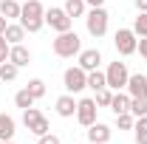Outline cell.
<instances>
[{"mask_svg": "<svg viewBox=\"0 0 147 144\" xmlns=\"http://www.w3.org/2000/svg\"><path fill=\"white\" fill-rule=\"evenodd\" d=\"M133 31H136V37H147V11H139V14H136Z\"/></svg>", "mask_w": 147, "mask_h": 144, "instance_id": "d4e9b609", "label": "cell"}, {"mask_svg": "<svg viewBox=\"0 0 147 144\" xmlns=\"http://www.w3.org/2000/svg\"><path fill=\"white\" fill-rule=\"evenodd\" d=\"M26 90H28L34 99H42V96H45V82H42V79H28Z\"/></svg>", "mask_w": 147, "mask_h": 144, "instance_id": "cb8c5ba5", "label": "cell"}, {"mask_svg": "<svg viewBox=\"0 0 147 144\" xmlns=\"http://www.w3.org/2000/svg\"><path fill=\"white\" fill-rule=\"evenodd\" d=\"M20 26L26 28V34H37L45 26V6L40 0H26L23 11H20Z\"/></svg>", "mask_w": 147, "mask_h": 144, "instance_id": "6da1fadb", "label": "cell"}, {"mask_svg": "<svg viewBox=\"0 0 147 144\" xmlns=\"http://www.w3.org/2000/svg\"><path fill=\"white\" fill-rule=\"evenodd\" d=\"M96 102H93V99H88V96H85V99H76V122H79V124L82 127H91L93 122H96Z\"/></svg>", "mask_w": 147, "mask_h": 144, "instance_id": "9c48e42d", "label": "cell"}, {"mask_svg": "<svg viewBox=\"0 0 147 144\" xmlns=\"http://www.w3.org/2000/svg\"><path fill=\"white\" fill-rule=\"evenodd\" d=\"M17 73H20V68L14 65V62H0V82H14L17 79Z\"/></svg>", "mask_w": 147, "mask_h": 144, "instance_id": "7402d4cb", "label": "cell"}, {"mask_svg": "<svg viewBox=\"0 0 147 144\" xmlns=\"http://www.w3.org/2000/svg\"><path fill=\"white\" fill-rule=\"evenodd\" d=\"M6 26H9V20H6V17H3V14H0V34L6 31Z\"/></svg>", "mask_w": 147, "mask_h": 144, "instance_id": "836d02e7", "label": "cell"}, {"mask_svg": "<svg viewBox=\"0 0 147 144\" xmlns=\"http://www.w3.org/2000/svg\"><path fill=\"white\" fill-rule=\"evenodd\" d=\"M133 6H136L139 11H147V0H133Z\"/></svg>", "mask_w": 147, "mask_h": 144, "instance_id": "1f68e13d", "label": "cell"}, {"mask_svg": "<svg viewBox=\"0 0 147 144\" xmlns=\"http://www.w3.org/2000/svg\"><path fill=\"white\" fill-rule=\"evenodd\" d=\"M3 37H6V42H9V45H17V42H23V40H26V28L20 26V20H11V23L6 26Z\"/></svg>", "mask_w": 147, "mask_h": 144, "instance_id": "9a60e30c", "label": "cell"}, {"mask_svg": "<svg viewBox=\"0 0 147 144\" xmlns=\"http://www.w3.org/2000/svg\"><path fill=\"white\" fill-rule=\"evenodd\" d=\"M34 102H37V99H34V96H31V93H28L26 88H20L17 93H14V105H17L20 110H26V108H34Z\"/></svg>", "mask_w": 147, "mask_h": 144, "instance_id": "603a6c76", "label": "cell"}, {"mask_svg": "<svg viewBox=\"0 0 147 144\" xmlns=\"http://www.w3.org/2000/svg\"><path fill=\"white\" fill-rule=\"evenodd\" d=\"M9 51H11V45L6 42V37L0 34V62H6V59H9Z\"/></svg>", "mask_w": 147, "mask_h": 144, "instance_id": "f546056e", "label": "cell"}, {"mask_svg": "<svg viewBox=\"0 0 147 144\" xmlns=\"http://www.w3.org/2000/svg\"><path fill=\"white\" fill-rule=\"evenodd\" d=\"M20 11H23V3H17V0H0V14L9 20H20Z\"/></svg>", "mask_w": 147, "mask_h": 144, "instance_id": "ac0fdd59", "label": "cell"}, {"mask_svg": "<svg viewBox=\"0 0 147 144\" xmlns=\"http://www.w3.org/2000/svg\"><path fill=\"white\" fill-rule=\"evenodd\" d=\"M9 62H14L17 68H26V65L31 62V51H28L23 42H17V45H11V51H9Z\"/></svg>", "mask_w": 147, "mask_h": 144, "instance_id": "5bb4252c", "label": "cell"}, {"mask_svg": "<svg viewBox=\"0 0 147 144\" xmlns=\"http://www.w3.org/2000/svg\"><path fill=\"white\" fill-rule=\"evenodd\" d=\"M130 113L139 119V116H147V99H130Z\"/></svg>", "mask_w": 147, "mask_h": 144, "instance_id": "83f0119b", "label": "cell"}, {"mask_svg": "<svg viewBox=\"0 0 147 144\" xmlns=\"http://www.w3.org/2000/svg\"><path fill=\"white\" fill-rule=\"evenodd\" d=\"M23 124L28 127V133H34L37 139H40V136H45V133L51 130L48 119H45L37 108H26V110H23Z\"/></svg>", "mask_w": 147, "mask_h": 144, "instance_id": "8992f818", "label": "cell"}, {"mask_svg": "<svg viewBox=\"0 0 147 144\" xmlns=\"http://www.w3.org/2000/svg\"><path fill=\"white\" fill-rule=\"evenodd\" d=\"M88 88L96 93V90H102V88H108V79H105V71H88Z\"/></svg>", "mask_w": 147, "mask_h": 144, "instance_id": "ffe728a7", "label": "cell"}, {"mask_svg": "<svg viewBox=\"0 0 147 144\" xmlns=\"http://www.w3.org/2000/svg\"><path fill=\"white\" fill-rule=\"evenodd\" d=\"M62 88H65V93H82V90L88 88V71H82L79 65H71V68H65V73H62Z\"/></svg>", "mask_w": 147, "mask_h": 144, "instance_id": "277c9868", "label": "cell"}, {"mask_svg": "<svg viewBox=\"0 0 147 144\" xmlns=\"http://www.w3.org/2000/svg\"><path fill=\"white\" fill-rule=\"evenodd\" d=\"M62 9H65V14H68L71 20L85 17V14H88V3H85V0H65Z\"/></svg>", "mask_w": 147, "mask_h": 144, "instance_id": "d6986e66", "label": "cell"}, {"mask_svg": "<svg viewBox=\"0 0 147 144\" xmlns=\"http://www.w3.org/2000/svg\"><path fill=\"white\" fill-rule=\"evenodd\" d=\"M88 144H91V141H88Z\"/></svg>", "mask_w": 147, "mask_h": 144, "instance_id": "d590c367", "label": "cell"}, {"mask_svg": "<svg viewBox=\"0 0 147 144\" xmlns=\"http://www.w3.org/2000/svg\"><path fill=\"white\" fill-rule=\"evenodd\" d=\"M110 136H113V130H110V124H105V122H93L91 127H88V141L91 144H108Z\"/></svg>", "mask_w": 147, "mask_h": 144, "instance_id": "7c38bea8", "label": "cell"}, {"mask_svg": "<svg viewBox=\"0 0 147 144\" xmlns=\"http://www.w3.org/2000/svg\"><path fill=\"white\" fill-rule=\"evenodd\" d=\"M76 65H79L82 71H96V68L102 65V51H99V48H82V51L76 54Z\"/></svg>", "mask_w": 147, "mask_h": 144, "instance_id": "30bf717a", "label": "cell"}, {"mask_svg": "<svg viewBox=\"0 0 147 144\" xmlns=\"http://www.w3.org/2000/svg\"><path fill=\"white\" fill-rule=\"evenodd\" d=\"M54 110H57V116H62V119H74L76 116V99H74V93H62L54 102Z\"/></svg>", "mask_w": 147, "mask_h": 144, "instance_id": "4fadbf2b", "label": "cell"}, {"mask_svg": "<svg viewBox=\"0 0 147 144\" xmlns=\"http://www.w3.org/2000/svg\"><path fill=\"white\" fill-rule=\"evenodd\" d=\"M125 90L130 93V99H147V76L144 73H130Z\"/></svg>", "mask_w": 147, "mask_h": 144, "instance_id": "8fae6325", "label": "cell"}, {"mask_svg": "<svg viewBox=\"0 0 147 144\" xmlns=\"http://www.w3.org/2000/svg\"><path fill=\"white\" fill-rule=\"evenodd\" d=\"M110 110H113V116H119V113H127V110H130V93H125V90H113Z\"/></svg>", "mask_w": 147, "mask_h": 144, "instance_id": "e0dca14e", "label": "cell"}, {"mask_svg": "<svg viewBox=\"0 0 147 144\" xmlns=\"http://www.w3.org/2000/svg\"><path fill=\"white\" fill-rule=\"evenodd\" d=\"M133 141L136 144H147V116H139L133 124Z\"/></svg>", "mask_w": 147, "mask_h": 144, "instance_id": "44dd1931", "label": "cell"}, {"mask_svg": "<svg viewBox=\"0 0 147 144\" xmlns=\"http://www.w3.org/2000/svg\"><path fill=\"white\" fill-rule=\"evenodd\" d=\"M108 9L105 6H96V9H88V14H85V28H88V34L93 37V40H99V37L108 34Z\"/></svg>", "mask_w": 147, "mask_h": 144, "instance_id": "3957f363", "label": "cell"}, {"mask_svg": "<svg viewBox=\"0 0 147 144\" xmlns=\"http://www.w3.org/2000/svg\"><path fill=\"white\" fill-rule=\"evenodd\" d=\"M0 144H14V139H11V141H0Z\"/></svg>", "mask_w": 147, "mask_h": 144, "instance_id": "e575fe53", "label": "cell"}, {"mask_svg": "<svg viewBox=\"0 0 147 144\" xmlns=\"http://www.w3.org/2000/svg\"><path fill=\"white\" fill-rule=\"evenodd\" d=\"M17 133V122L9 113H0V141H11Z\"/></svg>", "mask_w": 147, "mask_h": 144, "instance_id": "2e32d148", "label": "cell"}, {"mask_svg": "<svg viewBox=\"0 0 147 144\" xmlns=\"http://www.w3.org/2000/svg\"><path fill=\"white\" fill-rule=\"evenodd\" d=\"M110 99H113V90H110V88H102V90H96V96H93L96 108H110Z\"/></svg>", "mask_w": 147, "mask_h": 144, "instance_id": "484cf974", "label": "cell"}, {"mask_svg": "<svg viewBox=\"0 0 147 144\" xmlns=\"http://www.w3.org/2000/svg\"><path fill=\"white\" fill-rule=\"evenodd\" d=\"M88 3V9H96V6H105V0H85Z\"/></svg>", "mask_w": 147, "mask_h": 144, "instance_id": "d6a6232c", "label": "cell"}, {"mask_svg": "<svg viewBox=\"0 0 147 144\" xmlns=\"http://www.w3.org/2000/svg\"><path fill=\"white\" fill-rule=\"evenodd\" d=\"M133 124H136V116H133L130 110L116 116V127H119V130H133Z\"/></svg>", "mask_w": 147, "mask_h": 144, "instance_id": "4316f807", "label": "cell"}, {"mask_svg": "<svg viewBox=\"0 0 147 144\" xmlns=\"http://www.w3.org/2000/svg\"><path fill=\"white\" fill-rule=\"evenodd\" d=\"M105 79H108V88L110 90H125V85H127V79H130V71H127V65L125 62H110L108 68H105Z\"/></svg>", "mask_w": 147, "mask_h": 144, "instance_id": "5b68a950", "label": "cell"}, {"mask_svg": "<svg viewBox=\"0 0 147 144\" xmlns=\"http://www.w3.org/2000/svg\"><path fill=\"white\" fill-rule=\"evenodd\" d=\"M37 144H62V141H59V136H54V133L48 130L45 136H40V139H37Z\"/></svg>", "mask_w": 147, "mask_h": 144, "instance_id": "f1b7e54d", "label": "cell"}, {"mask_svg": "<svg viewBox=\"0 0 147 144\" xmlns=\"http://www.w3.org/2000/svg\"><path fill=\"white\" fill-rule=\"evenodd\" d=\"M136 54H142V59H147V37H139V45H136Z\"/></svg>", "mask_w": 147, "mask_h": 144, "instance_id": "4dcf8cb0", "label": "cell"}, {"mask_svg": "<svg viewBox=\"0 0 147 144\" xmlns=\"http://www.w3.org/2000/svg\"><path fill=\"white\" fill-rule=\"evenodd\" d=\"M45 26H51L57 34H62V31H71L74 28V20L65 14V9L51 6V9H45Z\"/></svg>", "mask_w": 147, "mask_h": 144, "instance_id": "ba28073f", "label": "cell"}, {"mask_svg": "<svg viewBox=\"0 0 147 144\" xmlns=\"http://www.w3.org/2000/svg\"><path fill=\"white\" fill-rule=\"evenodd\" d=\"M51 48H54L57 57H62V59H74V57L82 51V40H79V34L76 31H62V34L54 37V42H51Z\"/></svg>", "mask_w": 147, "mask_h": 144, "instance_id": "7a4b0ae2", "label": "cell"}, {"mask_svg": "<svg viewBox=\"0 0 147 144\" xmlns=\"http://www.w3.org/2000/svg\"><path fill=\"white\" fill-rule=\"evenodd\" d=\"M113 45H116V51L122 57H130L136 54V45H139V37L133 28H119L116 34H113Z\"/></svg>", "mask_w": 147, "mask_h": 144, "instance_id": "52a82bcc", "label": "cell"}]
</instances>
